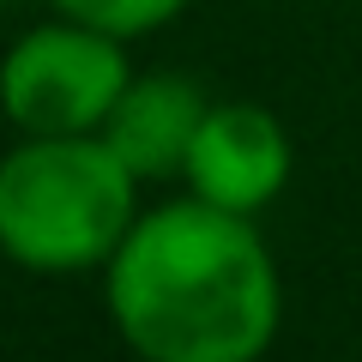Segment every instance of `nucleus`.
Masks as SVG:
<instances>
[{"instance_id":"nucleus-2","label":"nucleus","mask_w":362,"mask_h":362,"mask_svg":"<svg viewBox=\"0 0 362 362\" xmlns=\"http://www.w3.org/2000/svg\"><path fill=\"white\" fill-rule=\"evenodd\" d=\"M139 218V175L103 133H25L0 157V254L25 272L109 266Z\"/></svg>"},{"instance_id":"nucleus-6","label":"nucleus","mask_w":362,"mask_h":362,"mask_svg":"<svg viewBox=\"0 0 362 362\" xmlns=\"http://www.w3.org/2000/svg\"><path fill=\"white\" fill-rule=\"evenodd\" d=\"M187 6H194V0H54V13L78 18V25H97V30H109V37H121V42L145 37V30H163L169 18H181Z\"/></svg>"},{"instance_id":"nucleus-3","label":"nucleus","mask_w":362,"mask_h":362,"mask_svg":"<svg viewBox=\"0 0 362 362\" xmlns=\"http://www.w3.org/2000/svg\"><path fill=\"white\" fill-rule=\"evenodd\" d=\"M127 78L133 61L121 37L61 13L0 54V115L18 133H97Z\"/></svg>"},{"instance_id":"nucleus-4","label":"nucleus","mask_w":362,"mask_h":362,"mask_svg":"<svg viewBox=\"0 0 362 362\" xmlns=\"http://www.w3.org/2000/svg\"><path fill=\"white\" fill-rule=\"evenodd\" d=\"M187 194L206 206L259 218L290 181V133L259 103H211L187 151Z\"/></svg>"},{"instance_id":"nucleus-1","label":"nucleus","mask_w":362,"mask_h":362,"mask_svg":"<svg viewBox=\"0 0 362 362\" xmlns=\"http://www.w3.org/2000/svg\"><path fill=\"white\" fill-rule=\"evenodd\" d=\"M103 302L139 362H259L284 320L254 218L194 194L133 218L103 266Z\"/></svg>"},{"instance_id":"nucleus-5","label":"nucleus","mask_w":362,"mask_h":362,"mask_svg":"<svg viewBox=\"0 0 362 362\" xmlns=\"http://www.w3.org/2000/svg\"><path fill=\"white\" fill-rule=\"evenodd\" d=\"M211 97L181 73H133L127 90L115 97L109 121L97 133L109 139V151L133 169L139 181H163L187 169L194 133L206 121Z\"/></svg>"}]
</instances>
